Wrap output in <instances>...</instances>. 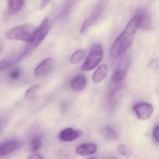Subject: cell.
Segmentation results:
<instances>
[{
	"mask_svg": "<svg viewBox=\"0 0 159 159\" xmlns=\"http://www.w3.org/2000/svg\"><path fill=\"white\" fill-rule=\"evenodd\" d=\"M137 28V20L134 17L112 45L110 50V56L112 58H116L120 57L129 49L133 41Z\"/></svg>",
	"mask_w": 159,
	"mask_h": 159,
	"instance_id": "cell-1",
	"label": "cell"
},
{
	"mask_svg": "<svg viewBox=\"0 0 159 159\" xmlns=\"http://www.w3.org/2000/svg\"><path fill=\"white\" fill-rule=\"evenodd\" d=\"M51 27V23L50 20L48 18L44 19L40 25L35 28L31 39L27 43V45L21 54L24 57L40 45L49 32Z\"/></svg>",
	"mask_w": 159,
	"mask_h": 159,
	"instance_id": "cell-2",
	"label": "cell"
},
{
	"mask_svg": "<svg viewBox=\"0 0 159 159\" xmlns=\"http://www.w3.org/2000/svg\"><path fill=\"white\" fill-rule=\"evenodd\" d=\"M35 28L31 24L20 25L7 31L5 37L8 40L21 41L28 43L31 39Z\"/></svg>",
	"mask_w": 159,
	"mask_h": 159,
	"instance_id": "cell-3",
	"label": "cell"
},
{
	"mask_svg": "<svg viewBox=\"0 0 159 159\" xmlns=\"http://www.w3.org/2000/svg\"><path fill=\"white\" fill-rule=\"evenodd\" d=\"M103 57V50L101 45L99 43L93 45L81 67V70L84 71H89L95 69L101 61Z\"/></svg>",
	"mask_w": 159,
	"mask_h": 159,
	"instance_id": "cell-4",
	"label": "cell"
},
{
	"mask_svg": "<svg viewBox=\"0 0 159 159\" xmlns=\"http://www.w3.org/2000/svg\"><path fill=\"white\" fill-rule=\"evenodd\" d=\"M106 0H101L97 4L89 16L84 21L80 29V33L85 34L88 30L97 21L102 14L105 7Z\"/></svg>",
	"mask_w": 159,
	"mask_h": 159,
	"instance_id": "cell-5",
	"label": "cell"
},
{
	"mask_svg": "<svg viewBox=\"0 0 159 159\" xmlns=\"http://www.w3.org/2000/svg\"><path fill=\"white\" fill-rule=\"evenodd\" d=\"M133 110L139 119L146 120L153 114L154 107L147 103H140L134 106Z\"/></svg>",
	"mask_w": 159,
	"mask_h": 159,
	"instance_id": "cell-6",
	"label": "cell"
},
{
	"mask_svg": "<svg viewBox=\"0 0 159 159\" xmlns=\"http://www.w3.org/2000/svg\"><path fill=\"white\" fill-rule=\"evenodd\" d=\"M55 60L53 58H48L44 60L35 70L34 74L37 78H42L49 73L53 69Z\"/></svg>",
	"mask_w": 159,
	"mask_h": 159,
	"instance_id": "cell-7",
	"label": "cell"
},
{
	"mask_svg": "<svg viewBox=\"0 0 159 159\" xmlns=\"http://www.w3.org/2000/svg\"><path fill=\"white\" fill-rule=\"evenodd\" d=\"M137 20V27L144 30L151 29L152 21L149 15L144 11H139L134 16Z\"/></svg>",
	"mask_w": 159,
	"mask_h": 159,
	"instance_id": "cell-8",
	"label": "cell"
},
{
	"mask_svg": "<svg viewBox=\"0 0 159 159\" xmlns=\"http://www.w3.org/2000/svg\"><path fill=\"white\" fill-rule=\"evenodd\" d=\"M81 133L79 131L72 128L63 129L60 132L59 138L61 141L65 142H72L80 136Z\"/></svg>",
	"mask_w": 159,
	"mask_h": 159,
	"instance_id": "cell-9",
	"label": "cell"
},
{
	"mask_svg": "<svg viewBox=\"0 0 159 159\" xmlns=\"http://www.w3.org/2000/svg\"><path fill=\"white\" fill-rule=\"evenodd\" d=\"M24 57L22 54L16 56H11L4 59L0 61V72L3 71L11 68L18 63Z\"/></svg>",
	"mask_w": 159,
	"mask_h": 159,
	"instance_id": "cell-10",
	"label": "cell"
},
{
	"mask_svg": "<svg viewBox=\"0 0 159 159\" xmlns=\"http://www.w3.org/2000/svg\"><path fill=\"white\" fill-rule=\"evenodd\" d=\"M98 149L97 145L91 143H84L77 147L76 149L77 154L81 156L92 155Z\"/></svg>",
	"mask_w": 159,
	"mask_h": 159,
	"instance_id": "cell-11",
	"label": "cell"
},
{
	"mask_svg": "<svg viewBox=\"0 0 159 159\" xmlns=\"http://www.w3.org/2000/svg\"><path fill=\"white\" fill-rule=\"evenodd\" d=\"M21 145L20 142L12 141L0 145V157L7 156L16 150Z\"/></svg>",
	"mask_w": 159,
	"mask_h": 159,
	"instance_id": "cell-12",
	"label": "cell"
},
{
	"mask_svg": "<svg viewBox=\"0 0 159 159\" xmlns=\"http://www.w3.org/2000/svg\"><path fill=\"white\" fill-rule=\"evenodd\" d=\"M25 0H7V14L14 15L21 11L25 4Z\"/></svg>",
	"mask_w": 159,
	"mask_h": 159,
	"instance_id": "cell-13",
	"label": "cell"
},
{
	"mask_svg": "<svg viewBox=\"0 0 159 159\" xmlns=\"http://www.w3.org/2000/svg\"><path fill=\"white\" fill-rule=\"evenodd\" d=\"M87 80L84 75L80 74L76 75L71 80V88L75 91H81L86 88Z\"/></svg>",
	"mask_w": 159,
	"mask_h": 159,
	"instance_id": "cell-14",
	"label": "cell"
},
{
	"mask_svg": "<svg viewBox=\"0 0 159 159\" xmlns=\"http://www.w3.org/2000/svg\"><path fill=\"white\" fill-rule=\"evenodd\" d=\"M108 69L105 65H101L95 71L92 75V80L98 83L102 81L107 76Z\"/></svg>",
	"mask_w": 159,
	"mask_h": 159,
	"instance_id": "cell-15",
	"label": "cell"
},
{
	"mask_svg": "<svg viewBox=\"0 0 159 159\" xmlns=\"http://www.w3.org/2000/svg\"><path fill=\"white\" fill-rule=\"evenodd\" d=\"M127 69L126 67H120L118 69L113 75L112 81L114 83H118L121 82L125 78L127 73Z\"/></svg>",
	"mask_w": 159,
	"mask_h": 159,
	"instance_id": "cell-16",
	"label": "cell"
},
{
	"mask_svg": "<svg viewBox=\"0 0 159 159\" xmlns=\"http://www.w3.org/2000/svg\"><path fill=\"white\" fill-rule=\"evenodd\" d=\"M86 55V51L84 49H78L76 51L70 58V61L72 64H77L83 60Z\"/></svg>",
	"mask_w": 159,
	"mask_h": 159,
	"instance_id": "cell-17",
	"label": "cell"
},
{
	"mask_svg": "<svg viewBox=\"0 0 159 159\" xmlns=\"http://www.w3.org/2000/svg\"><path fill=\"white\" fill-rule=\"evenodd\" d=\"M105 137L110 140H114L118 137V133L114 127L110 125L106 126L105 128Z\"/></svg>",
	"mask_w": 159,
	"mask_h": 159,
	"instance_id": "cell-18",
	"label": "cell"
},
{
	"mask_svg": "<svg viewBox=\"0 0 159 159\" xmlns=\"http://www.w3.org/2000/svg\"><path fill=\"white\" fill-rule=\"evenodd\" d=\"M77 1V0H67L64 4L63 11H62L61 16H65L68 15L71 10L72 9Z\"/></svg>",
	"mask_w": 159,
	"mask_h": 159,
	"instance_id": "cell-19",
	"label": "cell"
},
{
	"mask_svg": "<svg viewBox=\"0 0 159 159\" xmlns=\"http://www.w3.org/2000/svg\"><path fill=\"white\" fill-rule=\"evenodd\" d=\"M42 141L40 137H35L32 140L31 143V149L33 152H36L42 147Z\"/></svg>",
	"mask_w": 159,
	"mask_h": 159,
	"instance_id": "cell-20",
	"label": "cell"
},
{
	"mask_svg": "<svg viewBox=\"0 0 159 159\" xmlns=\"http://www.w3.org/2000/svg\"><path fill=\"white\" fill-rule=\"evenodd\" d=\"M118 151L122 157H128L130 156L131 151L129 147L124 144H119L118 147Z\"/></svg>",
	"mask_w": 159,
	"mask_h": 159,
	"instance_id": "cell-21",
	"label": "cell"
},
{
	"mask_svg": "<svg viewBox=\"0 0 159 159\" xmlns=\"http://www.w3.org/2000/svg\"><path fill=\"white\" fill-rule=\"evenodd\" d=\"M40 88V86L38 85H34L32 87H30V89L26 90L25 92V96L27 97L32 96L33 95L34 93L37 91Z\"/></svg>",
	"mask_w": 159,
	"mask_h": 159,
	"instance_id": "cell-22",
	"label": "cell"
},
{
	"mask_svg": "<svg viewBox=\"0 0 159 159\" xmlns=\"http://www.w3.org/2000/svg\"><path fill=\"white\" fill-rule=\"evenodd\" d=\"M21 75V71L19 69H16L11 71L9 74V78L12 80L18 79Z\"/></svg>",
	"mask_w": 159,
	"mask_h": 159,
	"instance_id": "cell-23",
	"label": "cell"
},
{
	"mask_svg": "<svg viewBox=\"0 0 159 159\" xmlns=\"http://www.w3.org/2000/svg\"><path fill=\"white\" fill-rule=\"evenodd\" d=\"M153 137L154 140L159 143V125L156 126L154 128L153 131Z\"/></svg>",
	"mask_w": 159,
	"mask_h": 159,
	"instance_id": "cell-24",
	"label": "cell"
},
{
	"mask_svg": "<svg viewBox=\"0 0 159 159\" xmlns=\"http://www.w3.org/2000/svg\"><path fill=\"white\" fill-rule=\"evenodd\" d=\"M51 1V0H42L40 4V8L41 9H44Z\"/></svg>",
	"mask_w": 159,
	"mask_h": 159,
	"instance_id": "cell-25",
	"label": "cell"
},
{
	"mask_svg": "<svg viewBox=\"0 0 159 159\" xmlns=\"http://www.w3.org/2000/svg\"><path fill=\"white\" fill-rule=\"evenodd\" d=\"M28 159H44L42 157V156L40 155H38V154H34V155H32V156H30L29 157Z\"/></svg>",
	"mask_w": 159,
	"mask_h": 159,
	"instance_id": "cell-26",
	"label": "cell"
},
{
	"mask_svg": "<svg viewBox=\"0 0 159 159\" xmlns=\"http://www.w3.org/2000/svg\"><path fill=\"white\" fill-rule=\"evenodd\" d=\"M4 47V43L2 40H0V53L3 50Z\"/></svg>",
	"mask_w": 159,
	"mask_h": 159,
	"instance_id": "cell-27",
	"label": "cell"
},
{
	"mask_svg": "<svg viewBox=\"0 0 159 159\" xmlns=\"http://www.w3.org/2000/svg\"><path fill=\"white\" fill-rule=\"evenodd\" d=\"M86 159H97L95 158L90 157V158H87Z\"/></svg>",
	"mask_w": 159,
	"mask_h": 159,
	"instance_id": "cell-28",
	"label": "cell"
},
{
	"mask_svg": "<svg viewBox=\"0 0 159 159\" xmlns=\"http://www.w3.org/2000/svg\"><path fill=\"white\" fill-rule=\"evenodd\" d=\"M115 159L114 158H109V159Z\"/></svg>",
	"mask_w": 159,
	"mask_h": 159,
	"instance_id": "cell-29",
	"label": "cell"
}]
</instances>
